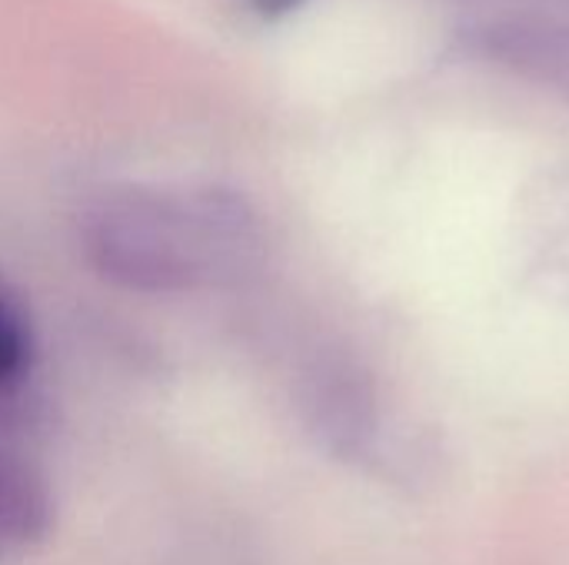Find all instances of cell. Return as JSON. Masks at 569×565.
I'll use <instances>...</instances> for the list:
<instances>
[{
	"instance_id": "5b68a950",
	"label": "cell",
	"mask_w": 569,
	"mask_h": 565,
	"mask_svg": "<svg viewBox=\"0 0 569 565\" xmlns=\"http://www.w3.org/2000/svg\"><path fill=\"white\" fill-rule=\"evenodd\" d=\"M303 0H253V7H257V13H263V17H283V13H290L293 7H300Z\"/></svg>"
},
{
	"instance_id": "7a4b0ae2",
	"label": "cell",
	"mask_w": 569,
	"mask_h": 565,
	"mask_svg": "<svg viewBox=\"0 0 569 565\" xmlns=\"http://www.w3.org/2000/svg\"><path fill=\"white\" fill-rule=\"evenodd\" d=\"M303 413L317 440L343 460H360L377 443V393L350 356H320L307 370Z\"/></svg>"
},
{
	"instance_id": "3957f363",
	"label": "cell",
	"mask_w": 569,
	"mask_h": 565,
	"mask_svg": "<svg viewBox=\"0 0 569 565\" xmlns=\"http://www.w3.org/2000/svg\"><path fill=\"white\" fill-rule=\"evenodd\" d=\"M50 493L43 480L13 456L0 453V549L23 546L47 533Z\"/></svg>"
},
{
	"instance_id": "277c9868",
	"label": "cell",
	"mask_w": 569,
	"mask_h": 565,
	"mask_svg": "<svg viewBox=\"0 0 569 565\" xmlns=\"http://www.w3.org/2000/svg\"><path fill=\"white\" fill-rule=\"evenodd\" d=\"M33 323L20 293L0 273V393L20 386L33 370Z\"/></svg>"
},
{
	"instance_id": "6da1fadb",
	"label": "cell",
	"mask_w": 569,
	"mask_h": 565,
	"mask_svg": "<svg viewBox=\"0 0 569 565\" xmlns=\"http://www.w3.org/2000/svg\"><path fill=\"white\" fill-rule=\"evenodd\" d=\"M80 250L120 290L193 293L233 283L260 260V223L223 186H110L80 213Z\"/></svg>"
}]
</instances>
